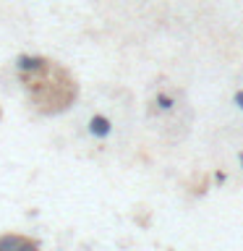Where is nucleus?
<instances>
[{"label": "nucleus", "instance_id": "obj_1", "mask_svg": "<svg viewBox=\"0 0 243 251\" xmlns=\"http://www.w3.org/2000/svg\"><path fill=\"white\" fill-rule=\"evenodd\" d=\"M21 249H34V243L21 238V235H3L0 238V251H21Z\"/></svg>", "mask_w": 243, "mask_h": 251}, {"label": "nucleus", "instance_id": "obj_2", "mask_svg": "<svg viewBox=\"0 0 243 251\" xmlns=\"http://www.w3.org/2000/svg\"><path fill=\"white\" fill-rule=\"evenodd\" d=\"M89 131L94 133V136H107V133H110V121H107V118H102V115H94L89 121Z\"/></svg>", "mask_w": 243, "mask_h": 251}, {"label": "nucleus", "instance_id": "obj_3", "mask_svg": "<svg viewBox=\"0 0 243 251\" xmlns=\"http://www.w3.org/2000/svg\"><path fill=\"white\" fill-rule=\"evenodd\" d=\"M45 66L42 58H19V68L21 71H39Z\"/></svg>", "mask_w": 243, "mask_h": 251}, {"label": "nucleus", "instance_id": "obj_4", "mask_svg": "<svg viewBox=\"0 0 243 251\" xmlns=\"http://www.w3.org/2000/svg\"><path fill=\"white\" fill-rule=\"evenodd\" d=\"M235 102H238V105L243 107V94H238V97H235Z\"/></svg>", "mask_w": 243, "mask_h": 251}]
</instances>
